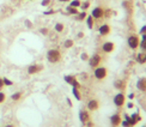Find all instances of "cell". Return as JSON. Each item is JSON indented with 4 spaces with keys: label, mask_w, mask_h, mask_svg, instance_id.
<instances>
[{
    "label": "cell",
    "mask_w": 146,
    "mask_h": 127,
    "mask_svg": "<svg viewBox=\"0 0 146 127\" xmlns=\"http://www.w3.org/2000/svg\"><path fill=\"white\" fill-rule=\"evenodd\" d=\"M128 108H133V104L132 103H128Z\"/></svg>",
    "instance_id": "cell-40"
},
{
    "label": "cell",
    "mask_w": 146,
    "mask_h": 127,
    "mask_svg": "<svg viewBox=\"0 0 146 127\" xmlns=\"http://www.w3.org/2000/svg\"><path fill=\"white\" fill-rule=\"evenodd\" d=\"M86 24H88V28L89 29H92L94 28V18H92V16H86Z\"/></svg>",
    "instance_id": "cell-16"
},
{
    "label": "cell",
    "mask_w": 146,
    "mask_h": 127,
    "mask_svg": "<svg viewBox=\"0 0 146 127\" xmlns=\"http://www.w3.org/2000/svg\"><path fill=\"white\" fill-rule=\"evenodd\" d=\"M42 70H43V66H42V65H37V64L30 65L28 67V73L29 74H35V73H38V72H41Z\"/></svg>",
    "instance_id": "cell-8"
},
{
    "label": "cell",
    "mask_w": 146,
    "mask_h": 127,
    "mask_svg": "<svg viewBox=\"0 0 146 127\" xmlns=\"http://www.w3.org/2000/svg\"><path fill=\"white\" fill-rule=\"evenodd\" d=\"M5 100H6V95H5V92L0 91V104H1V103H4V102H5Z\"/></svg>",
    "instance_id": "cell-28"
},
{
    "label": "cell",
    "mask_w": 146,
    "mask_h": 127,
    "mask_svg": "<svg viewBox=\"0 0 146 127\" xmlns=\"http://www.w3.org/2000/svg\"><path fill=\"white\" fill-rule=\"evenodd\" d=\"M127 42H128V46L132 48V49H137V48L139 47V37L137 35H132L128 37V40H127Z\"/></svg>",
    "instance_id": "cell-4"
},
{
    "label": "cell",
    "mask_w": 146,
    "mask_h": 127,
    "mask_svg": "<svg viewBox=\"0 0 146 127\" xmlns=\"http://www.w3.org/2000/svg\"><path fill=\"white\" fill-rule=\"evenodd\" d=\"M80 7H82L83 11H86V10L90 7V1H84V3H82V4H80Z\"/></svg>",
    "instance_id": "cell-27"
},
{
    "label": "cell",
    "mask_w": 146,
    "mask_h": 127,
    "mask_svg": "<svg viewBox=\"0 0 146 127\" xmlns=\"http://www.w3.org/2000/svg\"><path fill=\"white\" fill-rule=\"evenodd\" d=\"M88 61H89L90 67L96 68V67H98V65L101 64V61H102V58H101V55H98V54H95V55H92L91 58H89Z\"/></svg>",
    "instance_id": "cell-2"
},
{
    "label": "cell",
    "mask_w": 146,
    "mask_h": 127,
    "mask_svg": "<svg viewBox=\"0 0 146 127\" xmlns=\"http://www.w3.org/2000/svg\"><path fill=\"white\" fill-rule=\"evenodd\" d=\"M5 127H13V126H12V125H6Z\"/></svg>",
    "instance_id": "cell-41"
},
{
    "label": "cell",
    "mask_w": 146,
    "mask_h": 127,
    "mask_svg": "<svg viewBox=\"0 0 146 127\" xmlns=\"http://www.w3.org/2000/svg\"><path fill=\"white\" fill-rule=\"evenodd\" d=\"M65 82L70 84V85H72L73 88H80V84L78 83V79L74 77V76H65Z\"/></svg>",
    "instance_id": "cell-5"
},
{
    "label": "cell",
    "mask_w": 146,
    "mask_h": 127,
    "mask_svg": "<svg viewBox=\"0 0 146 127\" xmlns=\"http://www.w3.org/2000/svg\"><path fill=\"white\" fill-rule=\"evenodd\" d=\"M3 83H4V86H12L13 85V82L10 80L9 78H6V77L3 78Z\"/></svg>",
    "instance_id": "cell-22"
},
{
    "label": "cell",
    "mask_w": 146,
    "mask_h": 127,
    "mask_svg": "<svg viewBox=\"0 0 146 127\" xmlns=\"http://www.w3.org/2000/svg\"><path fill=\"white\" fill-rule=\"evenodd\" d=\"M143 127H146V126H143Z\"/></svg>",
    "instance_id": "cell-42"
},
{
    "label": "cell",
    "mask_w": 146,
    "mask_h": 127,
    "mask_svg": "<svg viewBox=\"0 0 146 127\" xmlns=\"http://www.w3.org/2000/svg\"><path fill=\"white\" fill-rule=\"evenodd\" d=\"M137 60L139 64H145L146 63V53H139L137 57Z\"/></svg>",
    "instance_id": "cell-15"
},
{
    "label": "cell",
    "mask_w": 146,
    "mask_h": 127,
    "mask_svg": "<svg viewBox=\"0 0 146 127\" xmlns=\"http://www.w3.org/2000/svg\"><path fill=\"white\" fill-rule=\"evenodd\" d=\"M86 12H85V11H83V12H80V13H78L77 15V19L78 21H84L85 19V18H86Z\"/></svg>",
    "instance_id": "cell-24"
},
{
    "label": "cell",
    "mask_w": 146,
    "mask_h": 127,
    "mask_svg": "<svg viewBox=\"0 0 146 127\" xmlns=\"http://www.w3.org/2000/svg\"><path fill=\"white\" fill-rule=\"evenodd\" d=\"M53 13H55V11H54V10H48V11L44 12V15H46V16H48V15H53Z\"/></svg>",
    "instance_id": "cell-32"
},
{
    "label": "cell",
    "mask_w": 146,
    "mask_h": 127,
    "mask_svg": "<svg viewBox=\"0 0 146 127\" xmlns=\"http://www.w3.org/2000/svg\"><path fill=\"white\" fill-rule=\"evenodd\" d=\"M114 48H115V46L113 42H104L102 46V51L104 53H111L114 51Z\"/></svg>",
    "instance_id": "cell-10"
},
{
    "label": "cell",
    "mask_w": 146,
    "mask_h": 127,
    "mask_svg": "<svg viewBox=\"0 0 146 127\" xmlns=\"http://www.w3.org/2000/svg\"><path fill=\"white\" fill-rule=\"evenodd\" d=\"M80 58H82V60H84V61H86V60H89V55L86 53H83L82 55H80Z\"/></svg>",
    "instance_id": "cell-31"
},
{
    "label": "cell",
    "mask_w": 146,
    "mask_h": 127,
    "mask_svg": "<svg viewBox=\"0 0 146 127\" xmlns=\"http://www.w3.org/2000/svg\"><path fill=\"white\" fill-rule=\"evenodd\" d=\"M25 24H27V27H28V28H31V27H33V24L30 23L29 21H27V22H25Z\"/></svg>",
    "instance_id": "cell-36"
},
{
    "label": "cell",
    "mask_w": 146,
    "mask_h": 127,
    "mask_svg": "<svg viewBox=\"0 0 146 127\" xmlns=\"http://www.w3.org/2000/svg\"><path fill=\"white\" fill-rule=\"evenodd\" d=\"M91 16H92L94 19H101L102 17H104V10H103L102 7H95L92 10V12H91Z\"/></svg>",
    "instance_id": "cell-6"
},
{
    "label": "cell",
    "mask_w": 146,
    "mask_h": 127,
    "mask_svg": "<svg viewBox=\"0 0 146 127\" xmlns=\"http://www.w3.org/2000/svg\"><path fill=\"white\" fill-rule=\"evenodd\" d=\"M114 85H115V88H117V89H125V83L123 82H121V80H117V82H115L114 83Z\"/></svg>",
    "instance_id": "cell-25"
},
{
    "label": "cell",
    "mask_w": 146,
    "mask_h": 127,
    "mask_svg": "<svg viewBox=\"0 0 146 127\" xmlns=\"http://www.w3.org/2000/svg\"><path fill=\"white\" fill-rule=\"evenodd\" d=\"M125 101H126V97H125V95H123L122 92L115 95V97H114V103H115V106L122 107V106L125 104Z\"/></svg>",
    "instance_id": "cell-7"
},
{
    "label": "cell",
    "mask_w": 146,
    "mask_h": 127,
    "mask_svg": "<svg viewBox=\"0 0 146 127\" xmlns=\"http://www.w3.org/2000/svg\"><path fill=\"white\" fill-rule=\"evenodd\" d=\"M79 119H80V121H82L83 124L89 122V120H90L89 112H86V110H80V112H79Z\"/></svg>",
    "instance_id": "cell-11"
},
{
    "label": "cell",
    "mask_w": 146,
    "mask_h": 127,
    "mask_svg": "<svg viewBox=\"0 0 146 127\" xmlns=\"http://www.w3.org/2000/svg\"><path fill=\"white\" fill-rule=\"evenodd\" d=\"M139 46L143 51H146V34H143V40L141 42H139Z\"/></svg>",
    "instance_id": "cell-19"
},
{
    "label": "cell",
    "mask_w": 146,
    "mask_h": 127,
    "mask_svg": "<svg viewBox=\"0 0 146 127\" xmlns=\"http://www.w3.org/2000/svg\"><path fill=\"white\" fill-rule=\"evenodd\" d=\"M40 31H41L42 35H48V34H49V30H48L47 28H41Z\"/></svg>",
    "instance_id": "cell-30"
},
{
    "label": "cell",
    "mask_w": 146,
    "mask_h": 127,
    "mask_svg": "<svg viewBox=\"0 0 146 127\" xmlns=\"http://www.w3.org/2000/svg\"><path fill=\"white\" fill-rule=\"evenodd\" d=\"M72 92H73L74 97H76L78 101L82 100V95H80V92H79V88H73V89H72Z\"/></svg>",
    "instance_id": "cell-17"
},
{
    "label": "cell",
    "mask_w": 146,
    "mask_h": 127,
    "mask_svg": "<svg viewBox=\"0 0 146 127\" xmlns=\"http://www.w3.org/2000/svg\"><path fill=\"white\" fill-rule=\"evenodd\" d=\"M73 45H74L73 40H66L65 43H64V47L65 48H71V47H73Z\"/></svg>",
    "instance_id": "cell-26"
},
{
    "label": "cell",
    "mask_w": 146,
    "mask_h": 127,
    "mask_svg": "<svg viewBox=\"0 0 146 127\" xmlns=\"http://www.w3.org/2000/svg\"><path fill=\"white\" fill-rule=\"evenodd\" d=\"M54 29H55V31L56 33H62L64 31V29H65V25L62 23H56L55 24V27H54Z\"/></svg>",
    "instance_id": "cell-18"
},
{
    "label": "cell",
    "mask_w": 146,
    "mask_h": 127,
    "mask_svg": "<svg viewBox=\"0 0 146 127\" xmlns=\"http://www.w3.org/2000/svg\"><path fill=\"white\" fill-rule=\"evenodd\" d=\"M98 107H100V103H98L97 100H91V101L88 102L89 110H96V109H98Z\"/></svg>",
    "instance_id": "cell-13"
},
{
    "label": "cell",
    "mask_w": 146,
    "mask_h": 127,
    "mask_svg": "<svg viewBox=\"0 0 146 127\" xmlns=\"http://www.w3.org/2000/svg\"><path fill=\"white\" fill-rule=\"evenodd\" d=\"M21 97H22V92H21V91L15 92V94H12V95H11V98L13 100V101H18V100H21Z\"/></svg>",
    "instance_id": "cell-23"
},
{
    "label": "cell",
    "mask_w": 146,
    "mask_h": 127,
    "mask_svg": "<svg viewBox=\"0 0 146 127\" xmlns=\"http://www.w3.org/2000/svg\"><path fill=\"white\" fill-rule=\"evenodd\" d=\"M52 3V0H42L41 1V6H49Z\"/></svg>",
    "instance_id": "cell-29"
},
{
    "label": "cell",
    "mask_w": 146,
    "mask_h": 127,
    "mask_svg": "<svg viewBox=\"0 0 146 127\" xmlns=\"http://www.w3.org/2000/svg\"><path fill=\"white\" fill-rule=\"evenodd\" d=\"M140 34H146V25L141 28V30H140Z\"/></svg>",
    "instance_id": "cell-35"
},
{
    "label": "cell",
    "mask_w": 146,
    "mask_h": 127,
    "mask_svg": "<svg viewBox=\"0 0 146 127\" xmlns=\"http://www.w3.org/2000/svg\"><path fill=\"white\" fill-rule=\"evenodd\" d=\"M47 60L52 64H56L61 60V53L58 49H49L47 52Z\"/></svg>",
    "instance_id": "cell-1"
},
{
    "label": "cell",
    "mask_w": 146,
    "mask_h": 127,
    "mask_svg": "<svg viewBox=\"0 0 146 127\" xmlns=\"http://www.w3.org/2000/svg\"><path fill=\"white\" fill-rule=\"evenodd\" d=\"M110 122L113 126H117L121 124V116L119 115V114H114V115L110 118Z\"/></svg>",
    "instance_id": "cell-14"
},
{
    "label": "cell",
    "mask_w": 146,
    "mask_h": 127,
    "mask_svg": "<svg viewBox=\"0 0 146 127\" xmlns=\"http://www.w3.org/2000/svg\"><path fill=\"white\" fill-rule=\"evenodd\" d=\"M122 126H123V127H131L129 124H128V121H123V122H122Z\"/></svg>",
    "instance_id": "cell-34"
},
{
    "label": "cell",
    "mask_w": 146,
    "mask_h": 127,
    "mask_svg": "<svg viewBox=\"0 0 146 127\" xmlns=\"http://www.w3.org/2000/svg\"><path fill=\"white\" fill-rule=\"evenodd\" d=\"M98 33L101 36H107V35L110 34V27H109L108 24H102L98 29Z\"/></svg>",
    "instance_id": "cell-9"
},
{
    "label": "cell",
    "mask_w": 146,
    "mask_h": 127,
    "mask_svg": "<svg viewBox=\"0 0 146 127\" xmlns=\"http://www.w3.org/2000/svg\"><path fill=\"white\" fill-rule=\"evenodd\" d=\"M67 12L70 15H78L79 13V11H78V9H76V7H72V6H67Z\"/></svg>",
    "instance_id": "cell-21"
},
{
    "label": "cell",
    "mask_w": 146,
    "mask_h": 127,
    "mask_svg": "<svg viewBox=\"0 0 146 127\" xmlns=\"http://www.w3.org/2000/svg\"><path fill=\"white\" fill-rule=\"evenodd\" d=\"M83 36H84L83 33H79V34H78V37H83Z\"/></svg>",
    "instance_id": "cell-38"
},
{
    "label": "cell",
    "mask_w": 146,
    "mask_h": 127,
    "mask_svg": "<svg viewBox=\"0 0 146 127\" xmlns=\"http://www.w3.org/2000/svg\"><path fill=\"white\" fill-rule=\"evenodd\" d=\"M108 72H107V68L106 67H96L95 68V72H94V76L97 78V79H104V78L107 77Z\"/></svg>",
    "instance_id": "cell-3"
},
{
    "label": "cell",
    "mask_w": 146,
    "mask_h": 127,
    "mask_svg": "<svg viewBox=\"0 0 146 127\" xmlns=\"http://www.w3.org/2000/svg\"><path fill=\"white\" fill-rule=\"evenodd\" d=\"M67 103H68L70 106H72V102H71V100H70V98H67Z\"/></svg>",
    "instance_id": "cell-39"
},
{
    "label": "cell",
    "mask_w": 146,
    "mask_h": 127,
    "mask_svg": "<svg viewBox=\"0 0 146 127\" xmlns=\"http://www.w3.org/2000/svg\"><path fill=\"white\" fill-rule=\"evenodd\" d=\"M3 88H4V83H3V78H0V91L3 90Z\"/></svg>",
    "instance_id": "cell-33"
},
{
    "label": "cell",
    "mask_w": 146,
    "mask_h": 127,
    "mask_svg": "<svg viewBox=\"0 0 146 127\" xmlns=\"http://www.w3.org/2000/svg\"><path fill=\"white\" fill-rule=\"evenodd\" d=\"M80 4H82L80 0H71V1H70V6H72V7H76V9L80 7Z\"/></svg>",
    "instance_id": "cell-20"
},
{
    "label": "cell",
    "mask_w": 146,
    "mask_h": 127,
    "mask_svg": "<svg viewBox=\"0 0 146 127\" xmlns=\"http://www.w3.org/2000/svg\"><path fill=\"white\" fill-rule=\"evenodd\" d=\"M59 1H60V3H70L71 0H59Z\"/></svg>",
    "instance_id": "cell-37"
},
{
    "label": "cell",
    "mask_w": 146,
    "mask_h": 127,
    "mask_svg": "<svg viewBox=\"0 0 146 127\" xmlns=\"http://www.w3.org/2000/svg\"><path fill=\"white\" fill-rule=\"evenodd\" d=\"M137 88L140 90V91H146V78H140L137 82Z\"/></svg>",
    "instance_id": "cell-12"
}]
</instances>
